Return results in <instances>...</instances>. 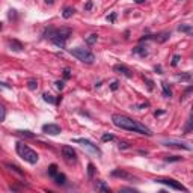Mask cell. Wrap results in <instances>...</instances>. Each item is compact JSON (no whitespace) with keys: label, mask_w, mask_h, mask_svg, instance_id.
<instances>
[{"label":"cell","mask_w":193,"mask_h":193,"mask_svg":"<svg viewBox=\"0 0 193 193\" xmlns=\"http://www.w3.org/2000/svg\"><path fill=\"white\" fill-rule=\"evenodd\" d=\"M180 60H181L180 55H173V57H172V66H177L180 64Z\"/></svg>","instance_id":"obj_33"},{"label":"cell","mask_w":193,"mask_h":193,"mask_svg":"<svg viewBox=\"0 0 193 193\" xmlns=\"http://www.w3.org/2000/svg\"><path fill=\"white\" fill-rule=\"evenodd\" d=\"M8 45H9V48L12 51H23L24 45L20 42V41H17V39H9L8 41Z\"/></svg>","instance_id":"obj_12"},{"label":"cell","mask_w":193,"mask_h":193,"mask_svg":"<svg viewBox=\"0 0 193 193\" xmlns=\"http://www.w3.org/2000/svg\"><path fill=\"white\" fill-rule=\"evenodd\" d=\"M101 140H103V142H110V140H115V136H113V134H103Z\"/></svg>","instance_id":"obj_34"},{"label":"cell","mask_w":193,"mask_h":193,"mask_svg":"<svg viewBox=\"0 0 193 193\" xmlns=\"http://www.w3.org/2000/svg\"><path fill=\"white\" fill-rule=\"evenodd\" d=\"M119 150H128V148H130V143L128 142H119Z\"/></svg>","instance_id":"obj_37"},{"label":"cell","mask_w":193,"mask_h":193,"mask_svg":"<svg viewBox=\"0 0 193 193\" xmlns=\"http://www.w3.org/2000/svg\"><path fill=\"white\" fill-rule=\"evenodd\" d=\"M69 55H73L76 59H78L80 62L87 64V65H91V64L95 62V55L92 53V51H89L87 48H83V47L71 48V50H69Z\"/></svg>","instance_id":"obj_3"},{"label":"cell","mask_w":193,"mask_h":193,"mask_svg":"<svg viewBox=\"0 0 193 193\" xmlns=\"http://www.w3.org/2000/svg\"><path fill=\"white\" fill-rule=\"evenodd\" d=\"M92 6H94V2H92V0H87V2L85 3V11H91Z\"/></svg>","instance_id":"obj_36"},{"label":"cell","mask_w":193,"mask_h":193,"mask_svg":"<svg viewBox=\"0 0 193 193\" xmlns=\"http://www.w3.org/2000/svg\"><path fill=\"white\" fill-rule=\"evenodd\" d=\"M148 53H150V51H148V47H145V45H137L133 48V55H137L140 57H146Z\"/></svg>","instance_id":"obj_13"},{"label":"cell","mask_w":193,"mask_h":193,"mask_svg":"<svg viewBox=\"0 0 193 193\" xmlns=\"http://www.w3.org/2000/svg\"><path fill=\"white\" fill-rule=\"evenodd\" d=\"M178 32H183V33L192 35L193 29H192V26H190V24H181V26H178Z\"/></svg>","instance_id":"obj_20"},{"label":"cell","mask_w":193,"mask_h":193,"mask_svg":"<svg viewBox=\"0 0 193 193\" xmlns=\"http://www.w3.org/2000/svg\"><path fill=\"white\" fill-rule=\"evenodd\" d=\"M169 38H171V32H160V33L154 35V36H151V39H154L155 42H159V44L166 42Z\"/></svg>","instance_id":"obj_11"},{"label":"cell","mask_w":193,"mask_h":193,"mask_svg":"<svg viewBox=\"0 0 193 193\" xmlns=\"http://www.w3.org/2000/svg\"><path fill=\"white\" fill-rule=\"evenodd\" d=\"M160 85H162V89H163V96H164V98H171V96H172V91H171V87L168 86V83L162 82Z\"/></svg>","instance_id":"obj_18"},{"label":"cell","mask_w":193,"mask_h":193,"mask_svg":"<svg viewBox=\"0 0 193 193\" xmlns=\"http://www.w3.org/2000/svg\"><path fill=\"white\" fill-rule=\"evenodd\" d=\"M94 172H95V168H94V164L89 163L87 164V177H89V180L94 178Z\"/></svg>","instance_id":"obj_28"},{"label":"cell","mask_w":193,"mask_h":193,"mask_svg":"<svg viewBox=\"0 0 193 193\" xmlns=\"http://www.w3.org/2000/svg\"><path fill=\"white\" fill-rule=\"evenodd\" d=\"M112 177L122 178V180H131V181H136V180H137L136 177H133V175L128 173V172L124 171V169H115V171H112Z\"/></svg>","instance_id":"obj_9"},{"label":"cell","mask_w":193,"mask_h":193,"mask_svg":"<svg viewBox=\"0 0 193 193\" xmlns=\"http://www.w3.org/2000/svg\"><path fill=\"white\" fill-rule=\"evenodd\" d=\"M163 113H164L163 110H157V112H154V115H155V116H159V115H163Z\"/></svg>","instance_id":"obj_42"},{"label":"cell","mask_w":193,"mask_h":193,"mask_svg":"<svg viewBox=\"0 0 193 193\" xmlns=\"http://www.w3.org/2000/svg\"><path fill=\"white\" fill-rule=\"evenodd\" d=\"M118 87H119V82H118V80H113V82L110 83V89H112V91H118Z\"/></svg>","instance_id":"obj_35"},{"label":"cell","mask_w":193,"mask_h":193,"mask_svg":"<svg viewBox=\"0 0 193 193\" xmlns=\"http://www.w3.org/2000/svg\"><path fill=\"white\" fill-rule=\"evenodd\" d=\"M190 130H192V119L187 121V125H186V128H184V133H190Z\"/></svg>","instance_id":"obj_39"},{"label":"cell","mask_w":193,"mask_h":193,"mask_svg":"<svg viewBox=\"0 0 193 193\" xmlns=\"http://www.w3.org/2000/svg\"><path fill=\"white\" fill-rule=\"evenodd\" d=\"M73 142L74 143H80L82 146H86L87 150H91V151H94L95 154H98V155H101V150L96 145H94L91 140H87V139H73Z\"/></svg>","instance_id":"obj_6"},{"label":"cell","mask_w":193,"mask_h":193,"mask_svg":"<svg viewBox=\"0 0 193 193\" xmlns=\"http://www.w3.org/2000/svg\"><path fill=\"white\" fill-rule=\"evenodd\" d=\"M154 181H155V183H159V184H164V186H168V187H171V189H173V190H180V192H189L186 187L183 186L181 183L175 181V180H172V178H155Z\"/></svg>","instance_id":"obj_4"},{"label":"cell","mask_w":193,"mask_h":193,"mask_svg":"<svg viewBox=\"0 0 193 193\" xmlns=\"http://www.w3.org/2000/svg\"><path fill=\"white\" fill-rule=\"evenodd\" d=\"M143 82H145V85H146V87H148V91H152V89H154V82L151 80V78L143 77Z\"/></svg>","instance_id":"obj_27"},{"label":"cell","mask_w":193,"mask_h":193,"mask_svg":"<svg viewBox=\"0 0 193 193\" xmlns=\"http://www.w3.org/2000/svg\"><path fill=\"white\" fill-rule=\"evenodd\" d=\"M74 12H76V9L73 6H65L64 8V11H62V17L65 20H68V18H71V17L74 15Z\"/></svg>","instance_id":"obj_14"},{"label":"cell","mask_w":193,"mask_h":193,"mask_svg":"<svg viewBox=\"0 0 193 193\" xmlns=\"http://www.w3.org/2000/svg\"><path fill=\"white\" fill-rule=\"evenodd\" d=\"M154 69H155V73H157V74H163L162 66H160V65H155V66H154Z\"/></svg>","instance_id":"obj_41"},{"label":"cell","mask_w":193,"mask_h":193,"mask_svg":"<svg viewBox=\"0 0 193 193\" xmlns=\"http://www.w3.org/2000/svg\"><path fill=\"white\" fill-rule=\"evenodd\" d=\"M27 87L30 91H36L38 89V82H36V78H29L27 80Z\"/></svg>","instance_id":"obj_25"},{"label":"cell","mask_w":193,"mask_h":193,"mask_svg":"<svg viewBox=\"0 0 193 193\" xmlns=\"http://www.w3.org/2000/svg\"><path fill=\"white\" fill-rule=\"evenodd\" d=\"M62 155H64V159L69 163H76L77 162V152L73 146H69V145H64L62 146Z\"/></svg>","instance_id":"obj_5"},{"label":"cell","mask_w":193,"mask_h":193,"mask_svg":"<svg viewBox=\"0 0 193 193\" xmlns=\"http://www.w3.org/2000/svg\"><path fill=\"white\" fill-rule=\"evenodd\" d=\"M113 71H115L116 74H121V76H124L127 78H131L133 77V71L124 64H116V65H113Z\"/></svg>","instance_id":"obj_7"},{"label":"cell","mask_w":193,"mask_h":193,"mask_svg":"<svg viewBox=\"0 0 193 193\" xmlns=\"http://www.w3.org/2000/svg\"><path fill=\"white\" fill-rule=\"evenodd\" d=\"M5 166H6V168H9L11 171H14L15 173H18V175H24V172H23V171H21L17 164H12V163H5Z\"/></svg>","instance_id":"obj_24"},{"label":"cell","mask_w":193,"mask_h":193,"mask_svg":"<svg viewBox=\"0 0 193 193\" xmlns=\"http://www.w3.org/2000/svg\"><path fill=\"white\" fill-rule=\"evenodd\" d=\"M112 122H113V125L121 128V130L133 131V133H139V134H143V136H148V137L152 136V131L148 128L145 124H142V122H139V121L130 118L127 115L113 113L112 115Z\"/></svg>","instance_id":"obj_1"},{"label":"cell","mask_w":193,"mask_h":193,"mask_svg":"<svg viewBox=\"0 0 193 193\" xmlns=\"http://www.w3.org/2000/svg\"><path fill=\"white\" fill-rule=\"evenodd\" d=\"M5 116H6V109L2 103H0V122L5 121Z\"/></svg>","instance_id":"obj_29"},{"label":"cell","mask_w":193,"mask_h":193,"mask_svg":"<svg viewBox=\"0 0 193 193\" xmlns=\"http://www.w3.org/2000/svg\"><path fill=\"white\" fill-rule=\"evenodd\" d=\"M55 32H56V29H55V27H51V26H50V27H45V29H44V32H42V36L45 38V39H51V38L55 36Z\"/></svg>","instance_id":"obj_16"},{"label":"cell","mask_w":193,"mask_h":193,"mask_svg":"<svg viewBox=\"0 0 193 193\" xmlns=\"http://www.w3.org/2000/svg\"><path fill=\"white\" fill-rule=\"evenodd\" d=\"M42 131L45 134H50V136H57L60 131H62V128L57 124H45V125H42Z\"/></svg>","instance_id":"obj_8"},{"label":"cell","mask_w":193,"mask_h":193,"mask_svg":"<svg viewBox=\"0 0 193 193\" xmlns=\"http://www.w3.org/2000/svg\"><path fill=\"white\" fill-rule=\"evenodd\" d=\"M15 150H17V154H18L24 162H27V163H30V164H36V163H38L39 155L35 152L32 148H29L26 143H23V142H17Z\"/></svg>","instance_id":"obj_2"},{"label":"cell","mask_w":193,"mask_h":193,"mask_svg":"<svg viewBox=\"0 0 193 193\" xmlns=\"http://www.w3.org/2000/svg\"><path fill=\"white\" fill-rule=\"evenodd\" d=\"M95 187H96V190H100V192H104V193H110V189L104 184L103 181H96V184H95Z\"/></svg>","instance_id":"obj_22"},{"label":"cell","mask_w":193,"mask_h":193,"mask_svg":"<svg viewBox=\"0 0 193 193\" xmlns=\"http://www.w3.org/2000/svg\"><path fill=\"white\" fill-rule=\"evenodd\" d=\"M181 157H177V155H171V157H164V162H180Z\"/></svg>","instance_id":"obj_32"},{"label":"cell","mask_w":193,"mask_h":193,"mask_svg":"<svg viewBox=\"0 0 193 193\" xmlns=\"http://www.w3.org/2000/svg\"><path fill=\"white\" fill-rule=\"evenodd\" d=\"M51 42L55 44L56 47H59V48H65V44H66V41H64V39H60V38H57V36H53L50 39Z\"/></svg>","instance_id":"obj_19"},{"label":"cell","mask_w":193,"mask_h":193,"mask_svg":"<svg viewBox=\"0 0 193 193\" xmlns=\"http://www.w3.org/2000/svg\"><path fill=\"white\" fill-rule=\"evenodd\" d=\"M64 77L66 78V80H68L69 77H71V71H69V68H65V69H64Z\"/></svg>","instance_id":"obj_40"},{"label":"cell","mask_w":193,"mask_h":193,"mask_svg":"<svg viewBox=\"0 0 193 193\" xmlns=\"http://www.w3.org/2000/svg\"><path fill=\"white\" fill-rule=\"evenodd\" d=\"M96 41H98V35H96V33H91L89 36L86 38V44H87V45H94V44H96Z\"/></svg>","instance_id":"obj_23"},{"label":"cell","mask_w":193,"mask_h":193,"mask_svg":"<svg viewBox=\"0 0 193 193\" xmlns=\"http://www.w3.org/2000/svg\"><path fill=\"white\" fill-rule=\"evenodd\" d=\"M56 173H57V164H50L48 166V177L53 178Z\"/></svg>","instance_id":"obj_26"},{"label":"cell","mask_w":193,"mask_h":193,"mask_svg":"<svg viewBox=\"0 0 193 193\" xmlns=\"http://www.w3.org/2000/svg\"><path fill=\"white\" fill-rule=\"evenodd\" d=\"M53 180H55V183L57 184V186H65L66 184V177L64 173H56L53 177Z\"/></svg>","instance_id":"obj_15"},{"label":"cell","mask_w":193,"mask_h":193,"mask_svg":"<svg viewBox=\"0 0 193 193\" xmlns=\"http://www.w3.org/2000/svg\"><path fill=\"white\" fill-rule=\"evenodd\" d=\"M42 100L45 103H50V104H57L60 101V98H55V96L50 95V94H42Z\"/></svg>","instance_id":"obj_17"},{"label":"cell","mask_w":193,"mask_h":193,"mask_svg":"<svg viewBox=\"0 0 193 193\" xmlns=\"http://www.w3.org/2000/svg\"><path fill=\"white\" fill-rule=\"evenodd\" d=\"M55 85H56V89H59V91H62V89H64V86H65V83H64V82H60V80H57Z\"/></svg>","instance_id":"obj_38"},{"label":"cell","mask_w":193,"mask_h":193,"mask_svg":"<svg viewBox=\"0 0 193 193\" xmlns=\"http://www.w3.org/2000/svg\"><path fill=\"white\" fill-rule=\"evenodd\" d=\"M178 78H180V80H184V82H190V78H192V74H190V73L181 74V76H178Z\"/></svg>","instance_id":"obj_31"},{"label":"cell","mask_w":193,"mask_h":193,"mask_svg":"<svg viewBox=\"0 0 193 193\" xmlns=\"http://www.w3.org/2000/svg\"><path fill=\"white\" fill-rule=\"evenodd\" d=\"M71 35H73V30L69 29V27H59V29H56V32H55V36L64 39V41H68Z\"/></svg>","instance_id":"obj_10"},{"label":"cell","mask_w":193,"mask_h":193,"mask_svg":"<svg viewBox=\"0 0 193 193\" xmlns=\"http://www.w3.org/2000/svg\"><path fill=\"white\" fill-rule=\"evenodd\" d=\"M0 30H2V23H0Z\"/></svg>","instance_id":"obj_45"},{"label":"cell","mask_w":193,"mask_h":193,"mask_svg":"<svg viewBox=\"0 0 193 193\" xmlns=\"http://www.w3.org/2000/svg\"><path fill=\"white\" fill-rule=\"evenodd\" d=\"M44 2H45L47 5H50V6H51V5H53V3H55V0H44Z\"/></svg>","instance_id":"obj_43"},{"label":"cell","mask_w":193,"mask_h":193,"mask_svg":"<svg viewBox=\"0 0 193 193\" xmlns=\"http://www.w3.org/2000/svg\"><path fill=\"white\" fill-rule=\"evenodd\" d=\"M116 17H118V14H116V12H112L110 15H107V17H106V20H107L109 23H115V21H116Z\"/></svg>","instance_id":"obj_30"},{"label":"cell","mask_w":193,"mask_h":193,"mask_svg":"<svg viewBox=\"0 0 193 193\" xmlns=\"http://www.w3.org/2000/svg\"><path fill=\"white\" fill-rule=\"evenodd\" d=\"M134 2H136V3H143L145 0H134Z\"/></svg>","instance_id":"obj_44"},{"label":"cell","mask_w":193,"mask_h":193,"mask_svg":"<svg viewBox=\"0 0 193 193\" xmlns=\"http://www.w3.org/2000/svg\"><path fill=\"white\" fill-rule=\"evenodd\" d=\"M17 134L24 136V137H29V139H35V137H36V134L32 133V131H29V130H18V131H17Z\"/></svg>","instance_id":"obj_21"}]
</instances>
